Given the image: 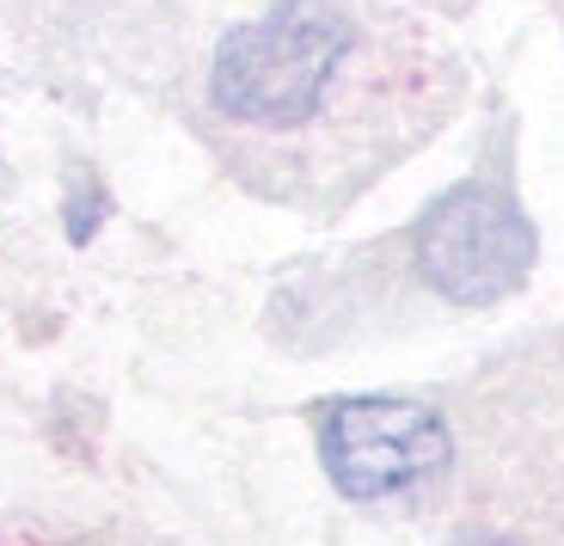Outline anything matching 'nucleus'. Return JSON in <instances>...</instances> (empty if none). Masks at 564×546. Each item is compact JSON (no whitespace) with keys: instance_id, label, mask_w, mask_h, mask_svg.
I'll return each mask as SVG.
<instances>
[{"instance_id":"f257e3e1","label":"nucleus","mask_w":564,"mask_h":546,"mask_svg":"<svg viewBox=\"0 0 564 546\" xmlns=\"http://www.w3.org/2000/svg\"><path fill=\"white\" fill-rule=\"evenodd\" d=\"M350 43L356 31L344 19V7H332V0H276L270 13L246 19L221 38L209 68L215 111L264 129L301 124L332 93Z\"/></svg>"},{"instance_id":"f03ea898","label":"nucleus","mask_w":564,"mask_h":546,"mask_svg":"<svg viewBox=\"0 0 564 546\" xmlns=\"http://www.w3.org/2000/svg\"><path fill=\"white\" fill-rule=\"evenodd\" d=\"M411 253H417L423 282L442 301L491 308L509 289H522L528 265H534V227L509 191L473 179L430 203V215L411 234Z\"/></svg>"},{"instance_id":"7ed1b4c3","label":"nucleus","mask_w":564,"mask_h":546,"mask_svg":"<svg viewBox=\"0 0 564 546\" xmlns=\"http://www.w3.org/2000/svg\"><path fill=\"white\" fill-rule=\"evenodd\" d=\"M448 454H454L448 424L417 399L356 393V399L319 406V461L332 473V485L356 504L423 485L430 473L448 467Z\"/></svg>"}]
</instances>
